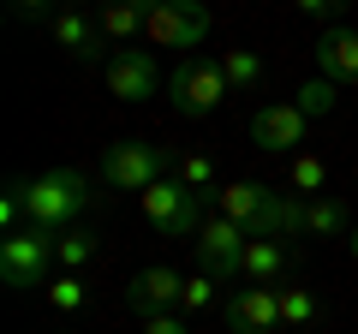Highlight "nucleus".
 Listing matches in <instances>:
<instances>
[{
	"instance_id": "nucleus-1",
	"label": "nucleus",
	"mask_w": 358,
	"mask_h": 334,
	"mask_svg": "<svg viewBox=\"0 0 358 334\" xmlns=\"http://www.w3.org/2000/svg\"><path fill=\"white\" fill-rule=\"evenodd\" d=\"M18 191H24L30 227H48V233L72 227V221L96 203L90 180H84V173H72V167H54V173H42V180H18Z\"/></svg>"
},
{
	"instance_id": "nucleus-2",
	"label": "nucleus",
	"mask_w": 358,
	"mask_h": 334,
	"mask_svg": "<svg viewBox=\"0 0 358 334\" xmlns=\"http://www.w3.org/2000/svg\"><path fill=\"white\" fill-rule=\"evenodd\" d=\"M167 167H179V155L150 138H120L102 150V180L114 191H150L155 180H167Z\"/></svg>"
},
{
	"instance_id": "nucleus-3",
	"label": "nucleus",
	"mask_w": 358,
	"mask_h": 334,
	"mask_svg": "<svg viewBox=\"0 0 358 334\" xmlns=\"http://www.w3.org/2000/svg\"><path fill=\"white\" fill-rule=\"evenodd\" d=\"M138 209L162 239H197L203 227V191H192L185 180H155L150 191H138Z\"/></svg>"
},
{
	"instance_id": "nucleus-4",
	"label": "nucleus",
	"mask_w": 358,
	"mask_h": 334,
	"mask_svg": "<svg viewBox=\"0 0 358 334\" xmlns=\"http://www.w3.org/2000/svg\"><path fill=\"white\" fill-rule=\"evenodd\" d=\"M227 72H221V60H197V54H185V60L173 66V78H167V102H173L179 119H203L221 108V96H227Z\"/></svg>"
},
{
	"instance_id": "nucleus-5",
	"label": "nucleus",
	"mask_w": 358,
	"mask_h": 334,
	"mask_svg": "<svg viewBox=\"0 0 358 334\" xmlns=\"http://www.w3.org/2000/svg\"><path fill=\"white\" fill-rule=\"evenodd\" d=\"M48 263H54V233H48V227H18V233L0 239V281L13 286V293L42 286Z\"/></svg>"
},
{
	"instance_id": "nucleus-6",
	"label": "nucleus",
	"mask_w": 358,
	"mask_h": 334,
	"mask_svg": "<svg viewBox=\"0 0 358 334\" xmlns=\"http://www.w3.org/2000/svg\"><path fill=\"white\" fill-rule=\"evenodd\" d=\"M143 36H150V48H197V42L209 36V6L203 0H162L150 13V24H143Z\"/></svg>"
},
{
	"instance_id": "nucleus-7",
	"label": "nucleus",
	"mask_w": 358,
	"mask_h": 334,
	"mask_svg": "<svg viewBox=\"0 0 358 334\" xmlns=\"http://www.w3.org/2000/svg\"><path fill=\"white\" fill-rule=\"evenodd\" d=\"M245 245H251V233H245L239 221L215 215V221H203V227H197L192 251H197V269H203V275L227 281V275H239V263H245Z\"/></svg>"
},
{
	"instance_id": "nucleus-8",
	"label": "nucleus",
	"mask_w": 358,
	"mask_h": 334,
	"mask_svg": "<svg viewBox=\"0 0 358 334\" xmlns=\"http://www.w3.org/2000/svg\"><path fill=\"white\" fill-rule=\"evenodd\" d=\"M305 126H310V119L299 114V102H263V108L251 114V143H257L263 155H299Z\"/></svg>"
},
{
	"instance_id": "nucleus-9",
	"label": "nucleus",
	"mask_w": 358,
	"mask_h": 334,
	"mask_svg": "<svg viewBox=\"0 0 358 334\" xmlns=\"http://www.w3.org/2000/svg\"><path fill=\"white\" fill-rule=\"evenodd\" d=\"M48 30H54V42H60V54L66 60H102L108 66V36H102V24L96 18H84V6H60V13L48 18Z\"/></svg>"
},
{
	"instance_id": "nucleus-10",
	"label": "nucleus",
	"mask_w": 358,
	"mask_h": 334,
	"mask_svg": "<svg viewBox=\"0 0 358 334\" xmlns=\"http://www.w3.org/2000/svg\"><path fill=\"white\" fill-rule=\"evenodd\" d=\"M108 78V96H120V102H150L155 96V60L150 48H114L102 66Z\"/></svg>"
},
{
	"instance_id": "nucleus-11",
	"label": "nucleus",
	"mask_w": 358,
	"mask_h": 334,
	"mask_svg": "<svg viewBox=\"0 0 358 334\" xmlns=\"http://www.w3.org/2000/svg\"><path fill=\"white\" fill-rule=\"evenodd\" d=\"M275 328H287L275 286H239L227 298V334H275Z\"/></svg>"
},
{
	"instance_id": "nucleus-12",
	"label": "nucleus",
	"mask_w": 358,
	"mask_h": 334,
	"mask_svg": "<svg viewBox=\"0 0 358 334\" xmlns=\"http://www.w3.org/2000/svg\"><path fill=\"white\" fill-rule=\"evenodd\" d=\"M179 293H185V281H179V269H138L126 281V310L131 317H162V310H179Z\"/></svg>"
},
{
	"instance_id": "nucleus-13",
	"label": "nucleus",
	"mask_w": 358,
	"mask_h": 334,
	"mask_svg": "<svg viewBox=\"0 0 358 334\" xmlns=\"http://www.w3.org/2000/svg\"><path fill=\"white\" fill-rule=\"evenodd\" d=\"M317 66L329 84H358V30H322Z\"/></svg>"
},
{
	"instance_id": "nucleus-14",
	"label": "nucleus",
	"mask_w": 358,
	"mask_h": 334,
	"mask_svg": "<svg viewBox=\"0 0 358 334\" xmlns=\"http://www.w3.org/2000/svg\"><path fill=\"white\" fill-rule=\"evenodd\" d=\"M162 6V0H102V36L114 42V48H126L131 36H143V24H150V13Z\"/></svg>"
},
{
	"instance_id": "nucleus-15",
	"label": "nucleus",
	"mask_w": 358,
	"mask_h": 334,
	"mask_svg": "<svg viewBox=\"0 0 358 334\" xmlns=\"http://www.w3.org/2000/svg\"><path fill=\"white\" fill-rule=\"evenodd\" d=\"M281 269H287V245L281 239H251V245H245L239 275L251 286H275V281H281Z\"/></svg>"
},
{
	"instance_id": "nucleus-16",
	"label": "nucleus",
	"mask_w": 358,
	"mask_h": 334,
	"mask_svg": "<svg viewBox=\"0 0 358 334\" xmlns=\"http://www.w3.org/2000/svg\"><path fill=\"white\" fill-rule=\"evenodd\" d=\"M90 257H96V233H90V227L72 221V227L54 233V263H60V269H84Z\"/></svg>"
},
{
	"instance_id": "nucleus-17",
	"label": "nucleus",
	"mask_w": 358,
	"mask_h": 334,
	"mask_svg": "<svg viewBox=\"0 0 358 334\" xmlns=\"http://www.w3.org/2000/svg\"><path fill=\"white\" fill-rule=\"evenodd\" d=\"M305 233H317V239H341V233H346V209L334 203V197H305Z\"/></svg>"
},
{
	"instance_id": "nucleus-18",
	"label": "nucleus",
	"mask_w": 358,
	"mask_h": 334,
	"mask_svg": "<svg viewBox=\"0 0 358 334\" xmlns=\"http://www.w3.org/2000/svg\"><path fill=\"white\" fill-rule=\"evenodd\" d=\"M221 72H227L233 90H257V84H263V54L257 48H227L221 54Z\"/></svg>"
},
{
	"instance_id": "nucleus-19",
	"label": "nucleus",
	"mask_w": 358,
	"mask_h": 334,
	"mask_svg": "<svg viewBox=\"0 0 358 334\" xmlns=\"http://www.w3.org/2000/svg\"><path fill=\"white\" fill-rule=\"evenodd\" d=\"M293 102H299V114H305V119H322V114H334V102H341V84H329V78L317 72L310 84H299Z\"/></svg>"
},
{
	"instance_id": "nucleus-20",
	"label": "nucleus",
	"mask_w": 358,
	"mask_h": 334,
	"mask_svg": "<svg viewBox=\"0 0 358 334\" xmlns=\"http://www.w3.org/2000/svg\"><path fill=\"white\" fill-rule=\"evenodd\" d=\"M322 185H329V167H322V155L299 150V155H293V197H322Z\"/></svg>"
},
{
	"instance_id": "nucleus-21",
	"label": "nucleus",
	"mask_w": 358,
	"mask_h": 334,
	"mask_svg": "<svg viewBox=\"0 0 358 334\" xmlns=\"http://www.w3.org/2000/svg\"><path fill=\"white\" fill-rule=\"evenodd\" d=\"M281 293V322L287 328H310L317 322V298H310V286H275Z\"/></svg>"
},
{
	"instance_id": "nucleus-22",
	"label": "nucleus",
	"mask_w": 358,
	"mask_h": 334,
	"mask_svg": "<svg viewBox=\"0 0 358 334\" xmlns=\"http://www.w3.org/2000/svg\"><path fill=\"white\" fill-rule=\"evenodd\" d=\"M84 298H90V286H84V281H78V275H72V269H66V275H60V281H48V305H54V310H60V317H78V310H84Z\"/></svg>"
},
{
	"instance_id": "nucleus-23",
	"label": "nucleus",
	"mask_w": 358,
	"mask_h": 334,
	"mask_svg": "<svg viewBox=\"0 0 358 334\" xmlns=\"http://www.w3.org/2000/svg\"><path fill=\"white\" fill-rule=\"evenodd\" d=\"M173 180H185V185H192V191H221V185H215V161H209V155H179V167H173Z\"/></svg>"
},
{
	"instance_id": "nucleus-24",
	"label": "nucleus",
	"mask_w": 358,
	"mask_h": 334,
	"mask_svg": "<svg viewBox=\"0 0 358 334\" xmlns=\"http://www.w3.org/2000/svg\"><path fill=\"white\" fill-rule=\"evenodd\" d=\"M215 305V275H185V293H179V310H209Z\"/></svg>"
},
{
	"instance_id": "nucleus-25",
	"label": "nucleus",
	"mask_w": 358,
	"mask_h": 334,
	"mask_svg": "<svg viewBox=\"0 0 358 334\" xmlns=\"http://www.w3.org/2000/svg\"><path fill=\"white\" fill-rule=\"evenodd\" d=\"M60 13V0H13V18H24V24H36V18H54Z\"/></svg>"
},
{
	"instance_id": "nucleus-26",
	"label": "nucleus",
	"mask_w": 358,
	"mask_h": 334,
	"mask_svg": "<svg viewBox=\"0 0 358 334\" xmlns=\"http://www.w3.org/2000/svg\"><path fill=\"white\" fill-rule=\"evenodd\" d=\"M143 334H192L179 322V310H162V317H143Z\"/></svg>"
},
{
	"instance_id": "nucleus-27",
	"label": "nucleus",
	"mask_w": 358,
	"mask_h": 334,
	"mask_svg": "<svg viewBox=\"0 0 358 334\" xmlns=\"http://www.w3.org/2000/svg\"><path fill=\"white\" fill-rule=\"evenodd\" d=\"M346 0H293V13H305V18H334Z\"/></svg>"
},
{
	"instance_id": "nucleus-28",
	"label": "nucleus",
	"mask_w": 358,
	"mask_h": 334,
	"mask_svg": "<svg viewBox=\"0 0 358 334\" xmlns=\"http://www.w3.org/2000/svg\"><path fill=\"white\" fill-rule=\"evenodd\" d=\"M346 251H352V263H358V227H352V239H346Z\"/></svg>"
},
{
	"instance_id": "nucleus-29",
	"label": "nucleus",
	"mask_w": 358,
	"mask_h": 334,
	"mask_svg": "<svg viewBox=\"0 0 358 334\" xmlns=\"http://www.w3.org/2000/svg\"><path fill=\"white\" fill-rule=\"evenodd\" d=\"M60 6H84V0H60Z\"/></svg>"
}]
</instances>
